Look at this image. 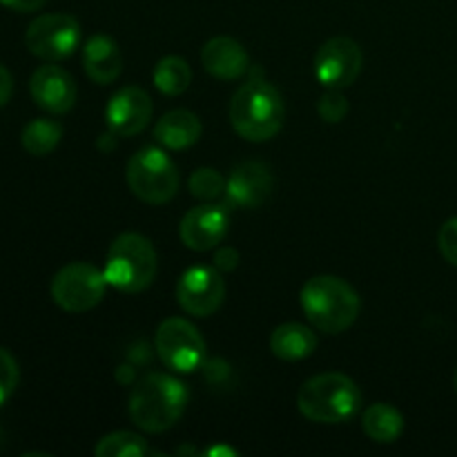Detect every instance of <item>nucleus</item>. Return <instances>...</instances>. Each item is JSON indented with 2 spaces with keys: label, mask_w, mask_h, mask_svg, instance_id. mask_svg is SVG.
Masks as SVG:
<instances>
[{
  "label": "nucleus",
  "mask_w": 457,
  "mask_h": 457,
  "mask_svg": "<svg viewBox=\"0 0 457 457\" xmlns=\"http://www.w3.org/2000/svg\"><path fill=\"white\" fill-rule=\"evenodd\" d=\"M159 360L174 373H192L205 360V342L199 328L183 317H168L161 321L154 335Z\"/></svg>",
  "instance_id": "6e6552de"
},
{
  "label": "nucleus",
  "mask_w": 457,
  "mask_h": 457,
  "mask_svg": "<svg viewBox=\"0 0 457 457\" xmlns=\"http://www.w3.org/2000/svg\"><path fill=\"white\" fill-rule=\"evenodd\" d=\"M237 263H239V253L235 248H221L214 254V268L219 272H230L235 270Z\"/></svg>",
  "instance_id": "cd10ccee"
},
{
  "label": "nucleus",
  "mask_w": 457,
  "mask_h": 457,
  "mask_svg": "<svg viewBox=\"0 0 457 457\" xmlns=\"http://www.w3.org/2000/svg\"><path fill=\"white\" fill-rule=\"evenodd\" d=\"M275 190L270 168L259 161H245L237 165L226 181V201L232 208L254 210L266 204Z\"/></svg>",
  "instance_id": "f8f14e48"
},
{
  "label": "nucleus",
  "mask_w": 457,
  "mask_h": 457,
  "mask_svg": "<svg viewBox=\"0 0 457 457\" xmlns=\"http://www.w3.org/2000/svg\"><path fill=\"white\" fill-rule=\"evenodd\" d=\"M21 379V370H18L16 360L9 351L0 348V406L7 404L9 397L13 395Z\"/></svg>",
  "instance_id": "a878e982"
},
{
  "label": "nucleus",
  "mask_w": 457,
  "mask_h": 457,
  "mask_svg": "<svg viewBox=\"0 0 457 457\" xmlns=\"http://www.w3.org/2000/svg\"><path fill=\"white\" fill-rule=\"evenodd\" d=\"M437 248L440 254L457 268V217H451L449 221L442 223L440 232H437Z\"/></svg>",
  "instance_id": "bb28decb"
},
{
  "label": "nucleus",
  "mask_w": 457,
  "mask_h": 457,
  "mask_svg": "<svg viewBox=\"0 0 457 457\" xmlns=\"http://www.w3.org/2000/svg\"><path fill=\"white\" fill-rule=\"evenodd\" d=\"M361 406V391L348 375L321 373L303 382L297 393V409L317 424H344L355 418Z\"/></svg>",
  "instance_id": "20e7f679"
},
{
  "label": "nucleus",
  "mask_w": 457,
  "mask_h": 457,
  "mask_svg": "<svg viewBox=\"0 0 457 457\" xmlns=\"http://www.w3.org/2000/svg\"><path fill=\"white\" fill-rule=\"evenodd\" d=\"M361 65H364V56H361L360 45L346 36L326 40L315 54V76L326 87H351L360 76Z\"/></svg>",
  "instance_id": "9b49d317"
},
{
  "label": "nucleus",
  "mask_w": 457,
  "mask_h": 457,
  "mask_svg": "<svg viewBox=\"0 0 457 457\" xmlns=\"http://www.w3.org/2000/svg\"><path fill=\"white\" fill-rule=\"evenodd\" d=\"M96 457H143L150 453V446L138 433L114 431L98 440Z\"/></svg>",
  "instance_id": "5701e85b"
},
{
  "label": "nucleus",
  "mask_w": 457,
  "mask_h": 457,
  "mask_svg": "<svg viewBox=\"0 0 457 457\" xmlns=\"http://www.w3.org/2000/svg\"><path fill=\"white\" fill-rule=\"evenodd\" d=\"M83 67L96 85H110L123 71V54L105 34H96L83 45Z\"/></svg>",
  "instance_id": "f3484780"
},
{
  "label": "nucleus",
  "mask_w": 457,
  "mask_h": 457,
  "mask_svg": "<svg viewBox=\"0 0 457 457\" xmlns=\"http://www.w3.org/2000/svg\"><path fill=\"white\" fill-rule=\"evenodd\" d=\"M455 391H457V370H455Z\"/></svg>",
  "instance_id": "7c9ffc66"
},
{
  "label": "nucleus",
  "mask_w": 457,
  "mask_h": 457,
  "mask_svg": "<svg viewBox=\"0 0 457 457\" xmlns=\"http://www.w3.org/2000/svg\"><path fill=\"white\" fill-rule=\"evenodd\" d=\"M226 181L214 168H199L190 177V192L201 201H214L226 195Z\"/></svg>",
  "instance_id": "b1692460"
},
{
  "label": "nucleus",
  "mask_w": 457,
  "mask_h": 457,
  "mask_svg": "<svg viewBox=\"0 0 457 457\" xmlns=\"http://www.w3.org/2000/svg\"><path fill=\"white\" fill-rule=\"evenodd\" d=\"M25 45L40 61L70 58L80 45V25L70 13H43L27 27Z\"/></svg>",
  "instance_id": "1a4fd4ad"
},
{
  "label": "nucleus",
  "mask_w": 457,
  "mask_h": 457,
  "mask_svg": "<svg viewBox=\"0 0 457 457\" xmlns=\"http://www.w3.org/2000/svg\"><path fill=\"white\" fill-rule=\"evenodd\" d=\"M361 428L369 440L378 442V445H393L404 433V418L395 406L378 402L364 411Z\"/></svg>",
  "instance_id": "aec40b11"
},
{
  "label": "nucleus",
  "mask_w": 457,
  "mask_h": 457,
  "mask_svg": "<svg viewBox=\"0 0 457 457\" xmlns=\"http://www.w3.org/2000/svg\"><path fill=\"white\" fill-rule=\"evenodd\" d=\"M226 299V281L217 268H187L177 284V302L187 315L210 317Z\"/></svg>",
  "instance_id": "9d476101"
},
{
  "label": "nucleus",
  "mask_w": 457,
  "mask_h": 457,
  "mask_svg": "<svg viewBox=\"0 0 457 457\" xmlns=\"http://www.w3.org/2000/svg\"><path fill=\"white\" fill-rule=\"evenodd\" d=\"M201 65L219 80H237L248 71L250 56L239 40L230 36H217L201 49Z\"/></svg>",
  "instance_id": "dca6fc26"
},
{
  "label": "nucleus",
  "mask_w": 457,
  "mask_h": 457,
  "mask_svg": "<svg viewBox=\"0 0 457 457\" xmlns=\"http://www.w3.org/2000/svg\"><path fill=\"white\" fill-rule=\"evenodd\" d=\"M228 232V212L223 205L201 204L187 210L181 219L179 235L187 250L195 253H208L217 248Z\"/></svg>",
  "instance_id": "4468645a"
},
{
  "label": "nucleus",
  "mask_w": 457,
  "mask_h": 457,
  "mask_svg": "<svg viewBox=\"0 0 457 457\" xmlns=\"http://www.w3.org/2000/svg\"><path fill=\"white\" fill-rule=\"evenodd\" d=\"M105 286V275L96 266L74 262L54 275L52 299L65 312H87L103 302Z\"/></svg>",
  "instance_id": "0eeeda50"
},
{
  "label": "nucleus",
  "mask_w": 457,
  "mask_h": 457,
  "mask_svg": "<svg viewBox=\"0 0 457 457\" xmlns=\"http://www.w3.org/2000/svg\"><path fill=\"white\" fill-rule=\"evenodd\" d=\"M317 112L326 123H342L348 114V101L342 89L328 87L317 103Z\"/></svg>",
  "instance_id": "393cba45"
},
{
  "label": "nucleus",
  "mask_w": 457,
  "mask_h": 457,
  "mask_svg": "<svg viewBox=\"0 0 457 457\" xmlns=\"http://www.w3.org/2000/svg\"><path fill=\"white\" fill-rule=\"evenodd\" d=\"M187 393L181 379L168 373H150L129 395V420L145 433H165L186 413Z\"/></svg>",
  "instance_id": "f257e3e1"
},
{
  "label": "nucleus",
  "mask_w": 457,
  "mask_h": 457,
  "mask_svg": "<svg viewBox=\"0 0 457 457\" xmlns=\"http://www.w3.org/2000/svg\"><path fill=\"white\" fill-rule=\"evenodd\" d=\"M47 0H0V4L4 7L13 9V12H21V13H29V12H38Z\"/></svg>",
  "instance_id": "c85d7f7f"
},
{
  "label": "nucleus",
  "mask_w": 457,
  "mask_h": 457,
  "mask_svg": "<svg viewBox=\"0 0 457 457\" xmlns=\"http://www.w3.org/2000/svg\"><path fill=\"white\" fill-rule=\"evenodd\" d=\"M284 98L275 85L263 79L248 80L230 101V123L241 138L250 143L270 141L284 128Z\"/></svg>",
  "instance_id": "7ed1b4c3"
},
{
  "label": "nucleus",
  "mask_w": 457,
  "mask_h": 457,
  "mask_svg": "<svg viewBox=\"0 0 457 457\" xmlns=\"http://www.w3.org/2000/svg\"><path fill=\"white\" fill-rule=\"evenodd\" d=\"M152 79H154L159 92L168 94V96H179V94H183L190 87L192 70L186 58L165 56L156 62Z\"/></svg>",
  "instance_id": "412c9836"
},
{
  "label": "nucleus",
  "mask_w": 457,
  "mask_h": 457,
  "mask_svg": "<svg viewBox=\"0 0 457 457\" xmlns=\"http://www.w3.org/2000/svg\"><path fill=\"white\" fill-rule=\"evenodd\" d=\"M154 112L150 94L141 87H123L110 98L105 107L107 128L116 137H134L147 128Z\"/></svg>",
  "instance_id": "ddd939ff"
},
{
  "label": "nucleus",
  "mask_w": 457,
  "mask_h": 457,
  "mask_svg": "<svg viewBox=\"0 0 457 457\" xmlns=\"http://www.w3.org/2000/svg\"><path fill=\"white\" fill-rule=\"evenodd\" d=\"M12 92H13L12 74L7 71V67L0 65V107L7 105V101L12 98Z\"/></svg>",
  "instance_id": "c756f323"
},
{
  "label": "nucleus",
  "mask_w": 457,
  "mask_h": 457,
  "mask_svg": "<svg viewBox=\"0 0 457 457\" xmlns=\"http://www.w3.org/2000/svg\"><path fill=\"white\" fill-rule=\"evenodd\" d=\"M159 272V257L147 237L138 232H123L107 250L103 275L112 288L137 295L152 286Z\"/></svg>",
  "instance_id": "39448f33"
},
{
  "label": "nucleus",
  "mask_w": 457,
  "mask_h": 457,
  "mask_svg": "<svg viewBox=\"0 0 457 457\" xmlns=\"http://www.w3.org/2000/svg\"><path fill=\"white\" fill-rule=\"evenodd\" d=\"M317 348L315 330L308 326L288 321L272 330L270 335V351L277 360L284 361H302L311 357Z\"/></svg>",
  "instance_id": "6ab92c4d"
},
{
  "label": "nucleus",
  "mask_w": 457,
  "mask_h": 457,
  "mask_svg": "<svg viewBox=\"0 0 457 457\" xmlns=\"http://www.w3.org/2000/svg\"><path fill=\"white\" fill-rule=\"evenodd\" d=\"M299 303L320 333L339 335L360 315V295L348 281L335 275H317L303 284Z\"/></svg>",
  "instance_id": "f03ea898"
},
{
  "label": "nucleus",
  "mask_w": 457,
  "mask_h": 457,
  "mask_svg": "<svg viewBox=\"0 0 457 457\" xmlns=\"http://www.w3.org/2000/svg\"><path fill=\"white\" fill-rule=\"evenodd\" d=\"M29 92L36 105L49 114H65L76 103L74 76L58 65H43L31 74Z\"/></svg>",
  "instance_id": "2eb2a0df"
},
{
  "label": "nucleus",
  "mask_w": 457,
  "mask_h": 457,
  "mask_svg": "<svg viewBox=\"0 0 457 457\" xmlns=\"http://www.w3.org/2000/svg\"><path fill=\"white\" fill-rule=\"evenodd\" d=\"M201 120L190 110H172L159 119L154 138L165 150H187L201 138Z\"/></svg>",
  "instance_id": "a211bd4d"
},
{
  "label": "nucleus",
  "mask_w": 457,
  "mask_h": 457,
  "mask_svg": "<svg viewBox=\"0 0 457 457\" xmlns=\"http://www.w3.org/2000/svg\"><path fill=\"white\" fill-rule=\"evenodd\" d=\"M128 186L138 201L150 205L168 204L179 192V170L161 147H143L129 159Z\"/></svg>",
  "instance_id": "423d86ee"
},
{
  "label": "nucleus",
  "mask_w": 457,
  "mask_h": 457,
  "mask_svg": "<svg viewBox=\"0 0 457 457\" xmlns=\"http://www.w3.org/2000/svg\"><path fill=\"white\" fill-rule=\"evenodd\" d=\"M62 138V128L52 119H36L25 125L21 143L31 156H47L58 147Z\"/></svg>",
  "instance_id": "4be33fe9"
}]
</instances>
